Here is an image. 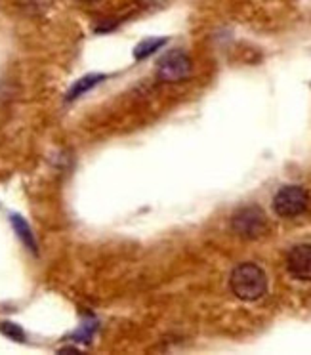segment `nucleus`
<instances>
[{"label": "nucleus", "instance_id": "1", "mask_svg": "<svg viewBox=\"0 0 311 355\" xmlns=\"http://www.w3.org/2000/svg\"><path fill=\"white\" fill-rule=\"evenodd\" d=\"M229 286L233 294L242 302H256L267 291V277L256 263H239L229 277Z\"/></svg>", "mask_w": 311, "mask_h": 355}, {"label": "nucleus", "instance_id": "2", "mask_svg": "<svg viewBox=\"0 0 311 355\" xmlns=\"http://www.w3.org/2000/svg\"><path fill=\"white\" fill-rule=\"evenodd\" d=\"M231 230L235 235H239L241 239L256 241L262 239L269 232V222L262 209L258 207H245L237 210L231 218Z\"/></svg>", "mask_w": 311, "mask_h": 355}, {"label": "nucleus", "instance_id": "3", "mask_svg": "<svg viewBox=\"0 0 311 355\" xmlns=\"http://www.w3.org/2000/svg\"><path fill=\"white\" fill-rule=\"evenodd\" d=\"M310 205V195L300 186H285L273 197V210L281 218H296Z\"/></svg>", "mask_w": 311, "mask_h": 355}, {"label": "nucleus", "instance_id": "4", "mask_svg": "<svg viewBox=\"0 0 311 355\" xmlns=\"http://www.w3.org/2000/svg\"><path fill=\"white\" fill-rule=\"evenodd\" d=\"M193 71L191 60L184 52H170L159 62V78L164 83H179L186 80Z\"/></svg>", "mask_w": 311, "mask_h": 355}, {"label": "nucleus", "instance_id": "5", "mask_svg": "<svg viewBox=\"0 0 311 355\" xmlns=\"http://www.w3.org/2000/svg\"><path fill=\"white\" fill-rule=\"evenodd\" d=\"M287 270L298 281H311V245H296L288 252Z\"/></svg>", "mask_w": 311, "mask_h": 355}, {"label": "nucleus", "instance_id": "6", "mask_svg": "<svg viewBox=\"0 0 311 355\" xmlns=\"http://www.w3.org/2000/svg\"><path fill=\"white\" fill-rule=\"evenodd\" d=\"M10 222H12L14 232L17 233V237L21 239V243H24L25 247L29 248L35 256L39 254V245H37V239H35V233L31 232L29 224L25 222V218H21L19 214H12Z\"/></svg>", "mask_w": 311, "mask_h": 355}, {"label": "nucleus", "instance_id": "7", "mask_svg": "<svg viewBox=\"0 0 311 355\" xmlns=\"http://www.w3.org/2000/svg\"><path fill=\"white\" fill-rule=\"evenodd\" d=\"M103 75H86V77H82L80 80H77L75 85L71 86L69 94H67V101H73L77 100L78 96H82L85 92H88V90H92L94 86H98L103 80Z\"/></svg>", "mask_w": 311, "mask_h": 355}, {"label": "nucleus", "instance_id": "8", "mask_svg": "<svg viewBox=\"0 0 311 355\" xmlns=\"http://www.w3.org/2000/svg\"><path fill=\"white\" fill-rule=\"evenodd\" d=\"M164 39H149V40H143L140 42L136 50H134V55H136V60H143V58H148V55L155 54L157 50L161 46H164Z\"/></svg>", "mask_w": 311, "mask_h": 355}, {"label": "nucleus", "instance_id": "9", "mask_svg": "<svg viewBox=\"0 0 311 355\" xmlns=\"http://www.w3.org/2000/svg\"><path fill=\"white\" fill-rule=\"evenodd\" d=\"M0 332H2L4 336H8L10 340H14V342H25V340H27L24 329H21L19 324L10 323V321L0 323Z\"/></svg>", "mask_w": 311, "mask_h": 355}, {"label": "nucleus", "instance_id": "10", "mask_svg": "<svg viewBox=\"0 0 311 355\" xmlns=\"http://www.w3.org/2000/svg\"><path fill=\"white\" fill-rule=\"evenodd\" d=\"M85 2H94V0H85Z\"/></svg>", "mask_w": 311, "mask_h": 355}]
</instances>
